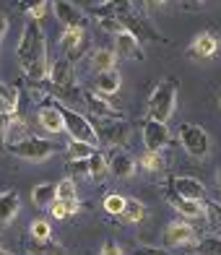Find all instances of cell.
I'll list each match as a JSON object with an SVG mask.
<instances>
[{"instance_id":"1","label":"cell","mask_w":221,"mask_h":255,"mask_svg":"<svg viewBox=\"0 0 221 255\" xmlns=\"http://www.w3.org/2000/svg\"><path fill=\"white\" fill-rule=\"evenodd\" d=\"M16 55H18V63H21V68H24L29 81H34V84L47 81V76H50L47 39H44V31H42L39 21L31 18L24 26L21 39H18V47H16Z\"/></svg>"},{"instance_id":"2","label":"cell","mask_w":221,"mask_h":255,"mask_svg":"<svg viewBox=\"0 0 221 255\" xmlns=\"http://www.w3.org/2000/svg\"><path fill=\"white\" fill-rule=\"evenodd\" d=\"M174 107H177V78L159 81L156 89L148 97V118L167 123L174 115Z\"/></svg>"},{"instance_id":"3","label":"cell","mask_w":221,"mask_h":255,"mask_svg":"<svg viewBox=\"0 0 221 255\" xmlns=\"http://www.w3.org/2000/svg\"><path fill=\"white\" fill-rule=\"evenodd\" d=\"M57 107L63 112V123H65V133L71 135V141H84V143H94L97 146V130L91 120L86 115H81L76 110H71L68 104H60L57 102Z\"/></svg>"},{"instance_id":"4","label":"cell","mask_w":221,"mask_h":255,"mask_svg":"<svg viewBox=\"0 0 221 255\" xmlns=\"http://www.w3.org/2000/svg\"><path fill=\"white\" fill-rule=\"evenodd\" d=\"M97 141H102L104 146L120 148L130 141V125L125 123V118H97Z\"/></svg>"},{"instance_id":"5","label":"cell","mask_w":221,"mask_h":255,"mask_svg":"<svg viewBox=\"0 0 221 255\" xmlns=\"http://www.w3.org/2000/svg\"><path fill=\"white\" fill-rule=\"evenodd\" d=\"M10 154L18 156V159H26V161H44L55 154V143L47 141V138H39V135H26L21 141L10 143Z\"/></svg>"},{"instance_id":"6","label":"cell","mask_w":221,"mask_h":255,"mask_svg":"<svg viewBox=\"0 0 221 255\" xmlns=\"http://www.w3.org/2000/svg\"><path fill=\"white\" fill-rule=\"evenodd\" d=\"M177 138H180L182 148H185V151H188L193 159H206V156H208L211 138H208V133L203 130L201 125H195V123H182Z\"/></svg>"},{"instance_id":"7","label":"cell","mask_w":221,"mask_h":255,"mask_svg":"<svg viewBox=\"0 0 221 255\" xmlns=\"http://www.w3.org/2000/svg\"><path fill=\"white\" fill-rule=\"evenodd\" d=\"M52 13L65 29H86L89 26L86 13L78 5L68 3V0H52Z\"/></svg>"},{"instance_id":"8","label":"cell","mask_w":221,"mask_h":255,"mask_svg":"<svg viewBox=\"0 0 221 255\" xmlns=\"http://www.w3.org/2000/svg\"><path fill=\"white\" fill-rule=\"evenodd\" d=\"M195 240V229L185 222V219H174L167 224V229L161 232V242L164 248H180V245H190Z\"/></svg>"},{"instance_id":"9","label":"cell","mask_w":221,"mask_h":255,"mask_svg":"<svg viewBox=\"0 0 221 255\" xmlns=\"http://www.w3.org/2000/svg\"><path fill=\"white\" fill-rule=\"evenodd\" d=\"M169 143V128L167 123H159V120H146L143 123V146L146 151H164Z\"/></svg>"},{"instance_id":"10","label":"cell","mask_w":221,"mask_h":255,"mask_svg":"<svg viewBox=\"0 0 221 255\" xmlns=\"http://www.w3.org/2000/svg\"><path fill=\"white\" fill-rule=\"evenodd\" d=\"M107 164H110V175H114L117 180H127V177H133L135 175V159L122 151V148H114V151L107 156Z\"/></svg>"},{"instance_id":"11","label":"cell","mask_w":221,"mask_h":255,"mask_svg":"<svg viewBox=\"0 0 221 255\" xmlns=\"http://www.w3.org/2000/svg\"><path fill=\"white\" fill-rule=\"evenodd\" d=\"M169 190H174L182 198L190 201H203L206 198V185L198 177H172L169 180Z\"/></svg>"},{"instance_id":"12","label":"cell","mask_w":221,"mask_h":255,"mask_svg":"<svg viewBox=\"0 0 221 255\" xmlns=\"http://www.w3.org/2000/svg\"><path fill=\"white\" fill-rule=\"evenodd\" d=\"M167 203L180 214V219H198V216H203V211H206V203L203 201L182 198V195H177L174 190H167Z\"/></svg>"},{"instance_id":"13","label":"cell","mask_w":221,"mask_h":255,"mask_svg":"<svg viewBox=\"0 0 221 255\" xmlns=\"http://www.w3.org/2000/svg\"><path fill=\"white\" fill-rule=\"evenodd\" d=\"M37 123H39V128H42L44 133H52V135H57V133L65 130L63 112H60V107H57V102L44 104V107L39 110V115H37Z\"/></svg>"},{"instance_id":"14","label":"cell","mask_w":221,"mask_h":255,"mask_svg":"<svg viewBox=\"0 0 221 255\" xmlns=\"http://www.w3.org/2000/svg\"><path fill=\"white\" fill-rule=\"evenodd\" d=\"M219 50V42L211 31H203L198 34V37L193 39V44L188 47V57L190 60H208V57H214Z\"/></svg>"},{"instance_id":"15","label":"cell","mask_w":221,"mask_h":255,"mask_svg":"<svg viewBox=\"0 0 221 255\" xmlns=\"http://www.w3.org/2000/svg\"><path fill=\"white\" fill-rule=\"evenodd\" d=\"M114 52L120 57H127V60H143L146 52H143V42H138L130 31H122L114 37Z\"/></svg>"},{"instance_id":"16","label":"cell","mask_w":221,"mask_h":255,"mask_svg":"<svg viewBox=\"0 0 221 255\" xmlns=\"http://www.w3.org/2000/svg\"><path fill=\"white\" fill-rule=\"evenodd\" d=\"M47 81L52 86H76V68L71 60H55L50 63V76Z\"/></svg>"},{"instance_id":"17","label":"cell","mask_w":221,"mask_h":255,"mask_svg":"<svg viewBox=\"0 0 221 255\" xmlns=\"http://www.w3.org/2000/svg\"><path fill=\"white\" fill-rule=\"evenodd\" d=\"M122 86V76L117 68H112V71H104V73H97L94 78V91L102 97H110V94H117Z\"/></svg>"},{"instance_id":"18","label":"cell","mask_w":221,"mask_h":255,"mask_svg":"<svg viewBox=\"0 0 221 255\" xmlns=\"http://www.w3.org/2000/svg\"><path fill=\"white\" fill-rule=\"evenodd\" d=\"M18 211H21V198H18V193H16V190L0 193V227H5V224L13 222V219L18 216Z\"/></svg>"},{"instance_id":"19","label":"cell","mask_w":221,"mask_h":255,"mask_svg":"<svg viewBox=\"0 0 221 255\" xmlns=\"http://www.w3.org/2000/svg\"><path fill=\"white\" fill-rule=\"evenodd\" d=\"M84 102H86V107L97 115V118H122V112L120 110H114L110 102H104L102 94H97V91H84Z\"/></svg>"},{"instance_id":"20","label":"cell","mask_w":221,"mask_h":255,"mask_svg":"<svg viewBox=\"0 0 221 255\" xmlns=\"http://www.w3.org/2000/svg\"><path fill=\"white\" fill-rule=\"evenodd\" d=\"M26 250H29V255H65L63 245H57L52 237H50V240L29 237V240H26Z\"/></svg>"},{"instance_id":"21","label":"cell","mask_w":221,"mask_h":255,"mask_svg":"<svg viewBox=\"0 0 221 255\" xmlns=\"http://www.w3.org/2000/svg\"><path fill=\"white\" fill-rule=\"evenodd\" d=\"M114 63H117V52L110 50V47H102L91 52V68L94 73H104V71H112Z\"/></svg>"},{"instance_id":"22","label":"cell","mask_w":221,"mask_h":255,"mask_svg":"<svg viewBox=\"0 0 221 255\" xmlns=\"http://www.w3.org/2000/svg\"><path fill=\"white\" fill-rule=\"evenodd\" d=\"M31 201H34V206H39V208H50L57 201V185H52V182L37 185V188L31 190Z\"/></svg>"},{"instance_id":"23","label":"cell","mask_w":221,"mask_h":255,"mask_svg":"<svg viewBox=\"0 0 221 255\" xmlns=\"http://www.w3.org/2000/svg\"><path fill=\"white\" fill-rule=\"evenodd\" d=\"M110 175V164H107V156L102 151H94L89 156V177L91 180H104Z\"/></svg>"},{"instance_id":"24","label":"cell","mask_w":221,"mask_h":255,"mask_svg":"<svg viewBox=\"0 0 221 255\" xmlns=\"http://www.w3.org/2000/svg\"><path fill=\"white\" fill-rule=\"evenodd\" d=\"M122 219L127 224H138V222H143L146 219V206L141 201H135V198H127L125 203V211H122Z\"/></svg>"},{"instance_id":"25","label":"cell","mask_w":221,"mask_h":255,"mask_svg":"<svg viewBox=\"0 0 221 255\" xmlns=\"http://www.w3.org/2000/svg\"><path fill=\"white\" fill-rule=\"evenodd\" d=\"M138 164H141L146 172H161L167 164H164V156H161V151H146L141 159H138Z\"/></svg>"},{"instance_id":"26","label":"cell","mask_w":221,"mask_h":255,"mask_svg":"<svg viewBox=\"0 0 221 255\" xmlns=\"http://www.w3.org/2000/svg\"><path fill=\"white\" fill-rule=\"evenodd\" d=\"M78 208H81L78 201H60V198H57V201L50 206V214H52L55 219H68L71 214H76Z\"/></svg>"},{"instance_id":"27","label":"cell","mask_w":221,"mask_h":255,"mask_svg":"<svg viewBox=\"0 0 221 255\" xmlns=\"http://www.w3.org/2000/svg\"><path fill=\"white\" fill-rule=\"evenodd\" d=\"M203 216H206L208 227H211L214 232H221V203H219V201H208Z\"/></svg>"},{"instance_id":"28","label":"cell","mask_w":221,"mask_h":255,"mask_svg":"<svg viewBox=\"0 0 221 255\" xmlns=\"http://www.w3.org/2000/svg\"><path fill=\"white\" fill-rule=\"evenodd\" d=\"M97 148L94 143H84V141H71L68 143V159H89Z\"/></svg>"},{"instance_id":"29","label":"cell","mask_w":221,"mask_h":255,"mask_svg":"<svg viewBox=\"0 0 221 255\" xmlns=\"http://www.w3.org/2000/svg\"><path fill=\"white\" fill-rule=\"evenodd\" d=\"M57 198L60 201H78V188L73 177H65L57 182Z\"/></svg>"},{"instance_id":"30","label":"cell","mask_w":221,"mask_h":255,"mask_svg":"<svg viewBox=\"0 0 221 255\" xmlns=\"http://www.w3.org/2000/svg\"><path fill=\"white\" fill-rule=\"evenodd\" d=\"M125 203H127V198H122V195H117V193H110L107 198H104V211L112 214V216H122Z\"/></svg>"},{"instance_id":"31","label":"cell","mask_w":221,"mask_h":255,"mask_svg":"<svg viewBox=\"0 0 221 255\" xmlns=\"http://www.w3.org/2000/svg\"><path fill=\"white\" fill-rule=\"evenodd\" d=\"M29 235L37 237V240H50L52 237V227L47 219H34V222L29 224Z\"/></svg>"},{"instance_id":"32","label":"cell","mask_w":221,"mask_h":255,"mask_svg":"<svg viewBox=\"0 0 221 255\" xmlns=\"http://www.w3.org/2000/svg\"><path fill=\"white\" fill-rule=\"evenodd\" d=\"M84 34H86V29H65L63 37H60V47L68 52L71 47H76V44L84 39Z\"/></svg>"},{"instance_id":"33","label":"cell","mask_w":221,"mask_h":255,"mask_svg":"<svg viewBox=\"0 0 221 255\" xmlns=\"http://www.w3.org/2000/svg\"><path fill=\"white\" fill-rule=\"evenodd\" d=\"M198 253H201V255H221V237H203V240H198Z\"/></svg>"},{"instance_id":"34","label":"cell","mask_w":221,"mask_h":255,"mask_svg":"<svg viewBox=\"0 0 221 255\" xmlns=\"http://www.w3.org/2000/svg\"><path fill=\"white\" fill-rule=\"evenodd\" d=\"M89 47H91V44H89V34H84V39H81V42L76 44V47H71V50L65 52V60H71V63H78L81 57H84V55L89 52Z\"/></svg>"},{"instance_id":"35","label":"cell","mask_w":221,"mask_h":255,"mask_svg":"<svg viewBox=\"0 0 221 255\" xmlns=\"http://www.w3.org/2000/svg\"><path fill=\"white\" fill-rule=\"evenodd\" d=\"M99 29H102V31H107V34H112V37H117V34L125 31V26H122L114 16H104V18H99Z\"/></svg>"},{"instance_id":"36","label":"cell","mask_w":221,"mask_h":255,"mask_svg":"<svg viewBox=\"0 0 221 255\" xmlns=\"http://www.w3.org/2000/svg\"><path fill=\"white\" fill-rule=\"evenodd\" d=\"M68 172L78 177H89V159H68Z\"/></svg>"},{"instance_id":"37","label":"cell","mask_w":221,"mask_h":255,"mask_svg":"<svg viewBox=\"0 0 221 255\" xmlns=\"http://www.w3.org/2000/svg\"><path fill=\"white\" fill-rule=\"evenodd\" d=\"M0 102H8V104H13V107H18V89L0 81Z\"/></svg>"},{"instance_id":"38","label":"cell","mask_w":221,"mask_h":255,"mask_svg":"<svg viewBox=\"0 0 221 255\" xmlns=\"http://www.w3.org/2000/svg\"><path fill=\"white\" fill-rule=\"evenodd\" d=\"M52 0H18V8L24 10V13H31V10H37L39 5H47Z\"/></svg>"},{"instance_id":"39","label":"cell","mask_w":221,"mask_h":255,"mask_svg":"<svg viewBox=\"0 0 221 255\" xmlns=\"http://www.w3.org/2000/svg\"><path fill=\"white\" fill-rule=\"evenodd\" d=\"M102 255H122V250H120V245L117 242H104V248H102Z\"/></svg>"},{"instance_id":"40","label":"cell","mask_w":221,"mask_h":255,"mask_svg":"<svg viewBox=\"0 0 221 255\" xmlns=\"http://www.w3.org/2000/svg\"><path fill=\"white\" fill-rule=\"evenodd\" d=\"M5 31H8V16H5V13H0V42H3Z\"/></svg>"},{"instance_id":"41","label":"cell","mask_w":221,"mask_h":255,"mask_svg":"<svg viewBox=\"0 0 221 255\" xmlns=\"http://www.w3.org/2000/svg\"><path fill=\"white\" fill-rule=\"evenodd\" d=\"M47 5H50V3H47ZM47 5H39L37 10H31V13H29V16H31L34 21H39V18H42L44 13H47Z\"/></svg>"},{"instance_id":"42","label":"cell","mask_w":221,"mask_h":255,"mask_svg":"<svg viewBox=\"0 0 221 255\" xmlns=\"http://www.w3.org/2000/svg\"><path fill=\"white\" fill-rule=\"evenodd\" d=\"M135 255H161V250L159 248H138Z\"/></svg>"},{"instance_id":"43","label":"cell","mask_w":221,"mask_h":255,"mask_svg":"<svg viewBox=\"0 0 221 255\" xmlns=\"http://www.w3.org/2000/svg\"><path fill=\"white\" fill-rule=\"evenodd\" d=\"M143 3H146V5H151V8H154V5H161V3H167V0H143Z\"/></svg>"},{"instance_id":"44","label":"cell","mask_w":221,"mask_h":255,"mask_svg":"<svg viewBox=\"0 0 221 255\" xmlns=\"http://www.w3.org/2000/svg\"><path fill=\"white\" fill-rule=\"evenodd\" d=\"M216 185H219V190H221V169L216 172Z\"/></svg>"},{"instance_id":"45","label":"cell","mask_w":221,"mask_h":255,"mask_svg":"<svg viewBox=\"0 0 221 255\" xmlns=\"http://www.w3.org/2000/svg\"><path fill=\"white\" fill-rule=\"evenodd\" d=\"M97 3H99V5H107V3H112V0H97Z\"/></svg>"},{"instance_id":"46","label":"cell","mask_w":221,"mask_h":255,"mask_svg":"<svg viewBox=\"0 0 221 255\" xmlns=\"http://www.w3.org/2000/svg\"><path fill=\"white\" fill-rule=\"evenodd\" d=\"M0 255H10V253H5V250H0Z\"/></svg>"},{"instance_id":"47","label":"cell","mask_w":221,"mask_h":255,"mask_svg":"<svg viewBox=\"0 0 221 255\" xmlns=\"http://www.w3.org/2000/svg\"><path fill=\"white\" fill-rule=\"evenodd\" d=\"M219 104H221V91H219Z\"/></svg>"}]
</instances>
